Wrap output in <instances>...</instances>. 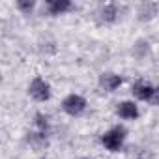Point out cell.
I'll return each mask as SVG.
<instances>
[{
    "label": "cell",
    "mask_w": 159,
    "mask_h": 159,
    "mask_svg": "<svg viewBox=\"0 0 159 159\" xmlns=\"http://www.w3.org/2000/svg\"><path fill=\"white\" fill-rule=\"evenodd\" d=\"M127 129L124 125H114L112 129H109L103 137H101V144L109 150V152H120L125 140Z\"/></svg>",
    "instance_id": "obj_1"
},
{
    "label": "cell",
    "mask_w": 159,
    "mask_h": 159,
    "mask_svg": "<svg viewBox=\"0 0 159 159\" xmlns=\"http://www.w3.org/2000/svg\"><path fill=\"white\" fill-rule=\"evenodd\" d=\"M62 109H64V112H67L69 116H79V114H83L84 109H86V99H84L83 96L71 94V96H67V98L62 101Z\"/></svg>",
    "instance_id": "obj_2"
},
{
    "label": "cell",
    "mask_w": 159,
    "mask_h": 159,
    "mask_svg": "<svg viewBox=\"0 0 159 159\" xmlns=\"http://www.w3.org/2000/svg\"><path fill=\"white\" fill-rule=\"evenodd\" d=\"M28 94L36 99V101H47L51 98V86L47 81H43L41 77H36L28 86Z\"/></svg>",
    "instance_id": "obj_3"
},
{
    "label": "cell",
    "mask_w": 159,
    "mask_h": 159,
    "mask_svg": "<svg viewBox=\"0 0 159 159\" xmlns=\"http://www.w3.org/2000/svg\"><path fill=\"white\" fill-rule=\"evenodd\" d=\"M122 83H124V79L116 73H101L99 75V86L105 92H114Z\"/></svg>",
    "instance_id": "obj_4"
},
{
    "label": "cell",
    "mask_w": 159,
    "mask_h": 159,
    "mask_svg": "<svg viewBox=\"0 0 159 159\" xmlns=\"http://www.w3.org/2000/svg\"><path fill=\"white\" fill-rule=\"evenodd\" d=\"M153 90H155V86H152V84H148V83H135L133 88H131V94H133L137 99L148 103L150 98H152V94H153Z\"/></svg>",
    "instance_id": "obj_5"
},
{
    "label": "cell",
    "mask_w": 159,
    "mask_h": 159,
    "mask_svg": "<svg viewBox=\"0 0 159 159\" xmlns=\"http://www.w3.org/2000/svg\"><path fill=\"white\" fill-rule=\"evenodd\" d=\"M116 112L124 120H135L139 116V109H137V105L133 101H122V103H118Z\"/></svg>",
    "instance_id": "obj_6"
},
{
    "label": "cell",
    "mask_w": 159,
    "mask_h": 159,
    "mask_svg": "<svg viewBox=\"0 0 159 159\" xmlns=\"http://www.w3.org/2000/svg\"><path fill=\"white\" fill-rule=\"evenodd\" d=\"M73 8V4L69 0H49L47 2V10L51 15H62L66 11H69Z\"/></svg>",
    "instance_id": "obj_7"
},
{
    "label": "cell",
    "mask_w": 159,
    "mask_h": 159,
    "mask_svg": "<svg viewBox=\"0 0 159 159\" xmlns=\"http://www.w3.org/2000/svg\"><path fill=\"white\" fill-rule=\"evenodd\" d=\"M99 15H101V21L112 23V21H116V17L120 15V11H118V6H116V4H107V6L101 8Z\"/></svg>",
    "instance_id": "obj_8"
},
{
    "label": "cell",
    "mask_w": 159,
    "mask_h": 159,
    "mask_svg": "<svg viewBox=\"0 0 159 159\" xmlns=\"http://www.w3.org/2000/svg\"><path fill=\"white\" fill-rule=\"evenodd\" d=\"M26 140H28L36 150H39V148L47 146V135H43V133H28Z\"/></svg>",
    "instance_id": "obj_9"
},
{
    "label": "cell",
    "mask_w": 159,
    "mask_h": 159,
    "mask_svg": "<svg viewBox=\"0 0 159 159\" xmlns=\"http://www.w3.org/2000/svg\"><path fill=\"white\" fill-rule=\"evenodd\" d=\"M34 124H36V127L39 129V133L47 135V131H49V118H47L43 112H38V114L34 116Z\"/></svg>",
    "instance_id": "obj_10"
},
{
    "label": "cell",
    "mask_w": 159,
    "mask_h": 159,
    "mask_svg": "<svg viewBox=\"0 0 159 159\" xmlns=\"http://www.w3.org/2000/svg\"><path fill=\"white\" fill-rule=\"evenodd\" d=\"M157 8H159L157 4H142V6H140V11H139V13H140V19L152 17V15L157 11Z\"/></svg>",
    "instance_id": "obj_11"
},
{
    "label": "cell",
    "mask_w": 159,
    "mask_h": 159,
    "mask_svg": "<svg viewBox=\"0 0 159 159\" xmlns=\"http://www.w3.org/2000/svg\"><path fill=\"white\" fill-rule=\"evenodd\" d=\"M17 8H19L23 13H30L32 8H34V0H19V2H17Z\"/></svg>",
    "instance_id": "obj_12"
},
{
    "label": "cell",
    "mask_w": 159,
    "mask_h": 159,
    "mask_svg": "<svg viewBox=\"0 0 159 159\" xmlns=\"http://www.w3.org/2000/svg\"><path fill=\"white\" fill-rule=\"evenodd\" d=\"M148 103L153 105V107H159V86H155V90H153V94H152V98H150Z\"/></svg>",
    "instance_id": "obj_13"
}]
</instances>
